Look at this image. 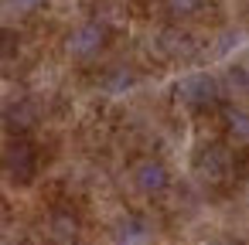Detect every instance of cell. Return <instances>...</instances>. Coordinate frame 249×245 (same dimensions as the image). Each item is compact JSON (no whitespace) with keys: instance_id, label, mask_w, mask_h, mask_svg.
<instances>
[{"instance_id":"obj_14","label":"cell","mask_w":249,"mask_h":245,"mask_svg":"<svg viewBox=\"0 0 249 245\" xmlns=\"http://www.w3.org/2000/svg\"><path fill=\"white\" fill-rule=\"evenodd\" d=\"M0 55H4V51H0Z\"/></svg>"},{"instance_id":"obj_10","label":"cell","mask_w":249,"mask_h":245,"mask_svg":"<svg viewBox=\"0 0 249 245\" xmlns=\"http://www.w3.org/2000/svg\"><path fill=\"white\" fill-rule=\"evenodd\" d=\"M52 231H55V238H62V242H72V238H75V231H79V225H75V218H69V214H55V221H52Z\"/></svg>"},{"instance_id":"obj_4","label":"cell","mask_w":249,"mask_h":245,"mask_svg":"<svg viewBox=\"0 0 249 245\" xmlns=\"http://www.w3.org/2000/svg\"><path fill=\"white\" fill-rule=\"evenodd\" d=\"M133 184H137L143 194H160V191L167 187V167H164L160 160H143V163H137V170H133Z\"/></svg>"},{"instance_id":"obj_8","label":"cell","mask_w":249,"mask_h":245,"mask_svg":"<svg viewBox=\"0 0 249 245\" xmlns=\"http://www.w3.org/2000/svg\"><path fill=\"white\" fill-rule=\"evenodd\" d=\"M225 126H229V136H232L235 143H249V113L232 109L229 119H225Z\"/></svg>"},{"instance_id":"obj_7","label":"cell","mask_w":249,"mask_h":245,"mask_svg":"<svg viewBox=\"0 0 249 245\" xmlns=\"http://www.w3.org/2000/svg\"><path fill=\"white\" fill-rule=\"evenodd\" d=\"M116 245H147V225L140 218H120L113 228Z\"/></svg>"},{"instance_id":"obj_6","label":"cell","mask_w":249,"mask_h":245,"mask_svg":"<svg viewBox=\"0 0 249 245\" xmlns=\"http://www.w3.org/2000/svg\"><path fill=\"white\" fill-rule=\"evenodd\" d=\"M229 167H232V160H229V153H225L222 147H205V150L198 153V170H201V177H208V180H222V177L229 174Z\"/></svg>"},{"instance_id":"obj_9","label":"cell","mask_w":249,"mask_h":245,"mask_svg":"<svg viewBox=\"0 0 249 245\" xmlns=\"http://www.w3.org/2000/svg\"><path fill=\"white\" fill-rule=\"evenodd\" d=\"M133 82H137V75H133V72H126V68H113V72H106L103 89H106V92H126Z\"/></svg>"},{"instance_id":"obj_2","label":"cell","mask_w":249,"mask_h":245,"mask_svg":"<svg viewBox=\"0 0 249 245\" xmlns=\"http://www.w3.org/2000/svg\"><path fill=\"white\" fill-rule=\"evenodd\" d=\"M178 96H181L184 106L205 109V106H212V102L218 99V82H215L212 75H188V79L178 85Z\"/></svg>"},{"instance_id":"obj_11","label":"cell","mask_w":249,"mask_h":245,"mask_svg":"<svg viewBox=\"0 0 249 245\" xmlns=\"http://www.w3.org/2000/svg\"><path fill=\"white\" fill-rule=\"evenodd\" d=\"M167 7H171V14L188 17V14H195V11L201 7V0H167Z\"/></svg>"},{"instance_id":"obj_12","label":"cell","mask_w":249,"mask_h":245,"mask_svg":"<svg viewBox=\"0 0 249 245\" xmlns=\"http://www.w3.org/2000/svg\"><path fill=\"white\" fill-rule=\"evenodd\" d=\"M7 4H11V11H18V14H28V11L41 7L45 0H7Z\"/></svg>"},{"instance_id":"obj_1","label":"cell","mask_w":249,"mask_h":245,"mask_svg":"<svg viewBox=\"0 0 249 245\" xmlns=\"http://www.w3.org/2000/svg\"><path fill=\"white\" fill-rule=\"evenodd\" d=\"M0 167H4L11 184H31L38 174V153L28 140H14L4 150V157H0Z\"/></svg>"},{"instance_id":"obj_13","label":"cell","mask_w":249,"mask_h":245,"mask_svg":"<svg viewBox=\"0 0 249 245\" xmlns=\"http://www.w3.org/2000/svg\"><path fill=\"white\" fill-rule=\"evenodd\" d=\"M212 245H232V242H212Z\"/></svg>"},{"instance_id":"obj_5","label":"cell","mask_w":249,"mask_h":245,"mask_svg":"<svg viewBox=\"0 0 249 245\" xmlns=\"http://www.w3.org/2000/svg\"><path fill=\"white\" fill-rule=\"evenodd\" d=\"M38 123V109H35V102H11L7 106V113H4V126L14 133V136H24L31 126Z\"/></svg>"},{"instance_id":"obj_3","label":"cell","mask_w":249,"mask_h":245,"mask_svg":"<svg viewBox=\"0 0 249 245\" xmlns=\"http://www.w3.org/2000/svg\"><path fill=\"white\" fill-rule=\"evenodd\" d=\"M103 45H106V28H103V24H82V28L69 38V51L79 55V58L96 55Z\"/></svg>"}]
</instances>
